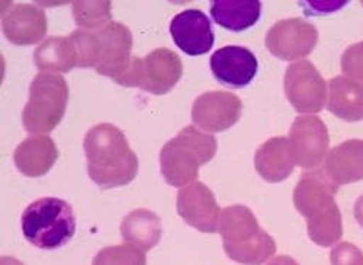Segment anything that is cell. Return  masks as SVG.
<instances>
[{
	"mask_svg": "<svg viewBox=\"0 0 363 265\" xmlns=\"http://www.w3.org/2000/svg\"><path fill=\"white\" fill-rule=\"evenodd\" d=\"M84 153L90 180L104 190L128 185L138 173V158L125 134L113 124L102 123L84 136Z\"/></svg>",
	"mask_w": 363,
	"mask_h": 265,
	"instance_id": "1",
	"label": "cell"
},
{
	"mask_svg": "<svg viewBox=\"0 0 363 265\" xmlns=\"http://www.w3.org/2000/svg\"><path fill=\"white\" fill-rule=\"evenodd\" d=\"M337 188L323 171H311L301 175L294 191L295 207L307 219L310 239L323 248L339 244L343 237Z\"/></svg>",
	"mask_w": 363,
	"mask_h": 265,
	"instance_id": "2",
	"label": "cell"
},
{
	"mask_svg": "<svg viewBox=\"0 0 363 265\" xmlns=\"http://www.w3.org/2000/svg\"><path fill=\"white\" fill-rule=\"evenodd\" d=\"M220 234L227 255L243 265H262L275 255L277 244L246 205H230L221 213Z\"/></svg>",
	"mask_w": 363,
	"mask_h": 265,
	"instance_id": "3",
	"label": "cell"
},
{
	"mask_svg": "<svg viewBox=\"0 0 363 265\" xmlns=\"http://www.w3.org/2000/svg\"><path fill=\"white\" fill-rule=\"evenodd\" d=\"M217 140L189 126L167 141L160 152V169L172 187H185L198 178L199 168L217 153Z\"/></svg>",
	"mask_w": 363,
	"mask_h": 265,
	"instance_id": "4",
	"label": "cell"
},
{
	"mask_svg": "<svg viewBox=\"0 0 363 265\" xmlns=\"http://www.w3.org/2000/svg\"><path fill=\"white\" fill-rule=\"evenodd\" d=\"M23 238L40 249H57L69 244L76 232L72 205L55 197L31 202L21 217Z\"/></svg>",
	"mask_w": 363,
	"mask_h": 265,
	"instance_id": "5",
	"label": "cell"
},
{
	"mask_svg": "<svg viewBox=\"0 0 363 265\" xmlns=\"http://www.w3.org/2000/svg\"><path fill=\"white\" fill-rule=\"evenodd\" d=\"M67 102L69 86L63 76L55 73L37 75L22 111L23 129L35 136L51 133L62 123Z\"/></svg>",
	"mask_w": 363,
	"mask_h": 265,
	"instance_id": "6",
	"label": "cell"
},
{
	"mask_svg": "<svg viewBox=\"0 0 363 265\" xmlns=\"http://www.w3.org/2000/svg\"><path fill=\"white\" fill-rule=\"evenodd\" d=\"M184 75L180 57L170 48H157L144 58L134 57L130 69L116 83L123 86L140 87L153 95L170 92Z\"/></svg>",
	"mask_w": 363,
	"mask_h": 265,
	"instance_id": "7",
	"label": "cell"
},
{
	"mask_svg": "<svg viewBox=\"0 0 363 265\" xmlns=\"http://www.w3.org/2000/svg\"><path fill=\"white\" fill-rule=\"evenodd\" d=\"M284 86L289 104L301 114H317L327 104V83L308 60L286 69Z\"/></svg>",
	"mask_w": 363,
	"mask_h": 265,
	"instance_id": "8",
	"label": "cell"
},
{
	"mask_svg": "<svg viewBox=\"0 0 363 265\" xmlns=\"http://www.w3.org/2000/svg\"><path fill=\"white\" fill-rule=\"evenodd\" d=\"M318 41L317 28L301 18L277 22L266 36V47L281 60H299L311 54Z\"/></svg>",
	"mask_w": 363,
	"mask_h": 265,
	"instance_id": "9",
	"label": "cell"
},
{
	"mask_svg": "<svg viewBox=\"0 0 363 265\" xmlns=\"http://www.w3.org/2000/svg\"><path fill=\"white\" fill-rule=\"evenodd\" d=\"M99 37V60L96 73L109 76L115 82L131 66L133 34L130 28L121 22H111L96 33Z\"/></svg>",
	"mask_w": 363,
	"mask_h": 265,
	"instance_id": "10",
	"label": "cell"
},
{
	"mask_svg": "<svg viewBox=\"0 0 363 265\" xmlns=\"http://www.w3.org/2000/svg\"><path fill=\"white\" fill-rule=\"evenodd\" d=\"M176 209L179 216L194 229L203 233H216L220 227V205L205 184L194 183L177 194Z\"/></svg>",
	"mask_w": 363,
	"mask_h": 265,
	"instance_id": "11",
	"label": "cell"
},
{
	"mask_svg": "<svg viewBox=\"0 0 363 265\" xmlns=\"http://www.w3.org/2000/svg\"><path fill=\"white\" fill-rule=\"evenodd\" d=\"M289 141L296 165L311 169L320 165L328 151V130L315 115H302L294 121Z\"/></svg>",
	"mask_w": 363,
	"mask_h": 265,
	"instance_id": "12",
	"label": "cell"
},
{
	"mask_svg": "<svg viewBox=\"0 0 363 265\" xmlns=\"http://www.w3.org/2000/svg\"><path fill=\"white\" fill-rule=\"evenodd\" d=\"M243 104L230 92L216 91L198 97L192 105V121L201 130L221 133L233 127L241 117Z\"/></svg>",
	"mask_w": 363,
	"mask_h": 265,
	"instance_id": "13",
	"label": "cell"
},
{
	"mask_svg": "<svg viewBox=\"0 0 363 265\" xmlns=\"http://www.w3.org/2000/svg\"><path fill=\"white\" fill-rule=\"evenodd\" d=\"M170 34L174 44L192 57L209 53L216 41L213 23L199 9L177 13L170 22Z\"/></svg>",
	"mask_w": 363,
	"mask_h": 265,
	"instance_id": "14",
	"label": "cell"
},
{
	"mask_svg": "<svg viewBox=\"0 0 363 265\" xmlns=\"http://www.w3.org/2000/svg\"><path fill=\"white\" fill-rule=\"evenodd\" d=\"M2 11L5 37L15 45L38 44L47 34L48 22L43 9L31 4H8ZM4 6V5H2Z\"/></svg>",
	"mask_w": 363,
	"mask_h": 265,
	"instance_id": "15",
	"label": "cell"
},
{
	"mask_svg": "<svg viewBox=\"0 0 363 265\" xmlns=\"http://www.w3.org/2000/svg\"><path fill=\"white\" fill-rule=\"evenodd\" d=\"M209 66L220 83L231 87L247 86L259 70L256 55L249 48L240 45H227L217 50L209 58Z\"/></svg>",
	"mask_w": 363,
	"mask_h": 265,
	"instance_id": "16",
	"label": "cell"
},
{
	"mask_svg": "<svg viewBox=\"0 0 363 265\" xmlns=\"http://www.w3.org/2000/svg\"><path fill=\"white\" fill-rule=\"evenodd\" d=\"M295 165L291 141L285 137L269 139L255 155L256 171L264 181L272 184L288 180Z\"/></svg>",
	"mask_w": 363,
	"mask_h": 265,
	"instance_id": "17",
	"label": "cell"
},
{
	"mask_svg": "<svg viewBox=\"0 0 363 265\" xmlns=\"http://www.w3.org/2000/svg\"><path fill=\"white\" fill-rule=\"evenodd\" d=\"M324 173L337 187L363 180V140H347L331 149L324 162Z\"/></svg>",
	"mask_w": 363,
	"mask_h": 265,
	"instance_id": "18",
	"label": "cell"
},
{
	"mask_svg": "<svg viewBox=\"0 0 363 265\" xmlns=\"http://www.w3.org/2000/svg\"><path fill=\"white\" fill-rule=\"evenodd\" d=\"M58 159L57 146L48 136H31L25 139L13 153L15 166L29 178L45 175Z\"/></svg>",
	"mask_w": 363,
	"mask_h": 265,
	"instance_id": "19",
	"label": "cell"
},
{
	"mask_svg": "<svg viewBox=\"0 0 363 265\" xmlns=\"http://www.w3.org/2000/svg\"><path fill=\"white\" fill-rule=\"evenodd\" d=\"M328 111L345 121L363 120V82L336 76L328 85Z\"/></svg>",
	"mask_w": 363,
	"mask_h": 265,
	"instance_id": "20",
	"label": "cell"
},
{
	"mask_svg": "<svg viewBox=\"0 0 363 265\" xmlns=\"http://www.w3.org/2000/svg\"><path fill=\"white\" fill-rule=\"evenodd\" d=\"M123 239L143 252L153 249L162 238V223L157 215L147 209L128 213L121 223Z\"/></svg>",
	"mask_w": 363,
	"mask_h": 265,
	"instance_id": "21",
	"label": "cell"
},
{
	"mask_svg": "<svg viewBox=\"0 0 363 265\" xmlns=\"http://www.w3.org/2000/svg\"><path fill=\"white\" fill-rule=\"evenodd\" d=\"M34 62L40 70L67 73L79 67V53L72 36L50 37L34 53Z\"/></svg>",
	"mask_w": 363,
	"mask_h": 265,
	"instance_id": "22",
	"label": "cell"
},
{
	"mask_svg": "<svg viewBox=\"0 0 363 265\" xmlns=\"http://www.w3.org/2000/svg\"><path fill=\"white\" fill-rule=\"evenodd\" d=\"M211 15L228 31L243 33L260 19L262 4L257 0H217L211 5Z\"/></svg>",
	"mask_w": 363,
	"mask_h": 265,
	"instance_id": "23",
	"label": "cell"
},
{
	"mask_svg": "<svg viewBox=\"0 0 363 265\" xmlns=\"http://www.w3.org/2000/svg\"><path fill=\"white\" fill-rule=\"evenodd\" d=\"M111 2H74L73 16L83 29H102L111 23Z\"/></svg>",
	"mask_w": 363,
	"mask_h": 265,
	"instance_id": "24",
	"label": "cell"
},
{
	"mask_svg": "<svg viewBox=\"0 0 363 265\" xmlns=\"http://www.w3.org/2000/svg\"><path fill=\"white\" fill-rule=\"evenodd\" d=\"M147 259L141 249L133 245H115L101 249L92 265H145Z\"/></svg>",
	"mask_w": 363,
	"mask_h": 265,
	"instance_id": "25",
	"label": "cell"
},
{
	"mask_svg": "<svg viewBox=\"0 0 363 265\" xmlns=\"http://www.w3.org/2000/svg\"><path fill=\"white\" fill-rule=\"evenodd\" d=\"M79 53V67H96L99 60V37L96 33L79 29L70 34Z\"/></svg>",
	"mask_w": 363,
	"mask_h": 265,
	"instance_id": "26",
	"label": "cell"
},
{
	"mask_svg": "<svg viewBox=\"0 0 363 265\" xmlns=\"http://www.w3.org/2000/svg\"><path fill=\"white\" fill-rule=\"evenodd\" d=\"M342 69L347 77L363 82V41L350 45L343 53Z\"/></svg>",
	"mask_w": 363,
	"mask_h": 265,
	"instance_id": "27",
	"label": "cell"
},
{
	"mask_svg": "<svg viewBox=\"0 0 363 265\" xmlns=\"http://www.w3.org/2000/svg\"><path fill=\"white\" fill-rule=\"evenodd\" d=\"M331 265H363V252L350 242H339L330 254Z\"/></svg>",
	"mask_w": 363,
	"mask_h": 265,
	"instance_id": "28",
	"label": "cell"
},
{
	"mask_svg": "<svg viewBox=\"0 0 363 265\" xmlns=\"http://www.w3.org/2000/svg\"><path fill=\"white\" fill-rule=\"evenodd\" d=\"M266 265H299V264L288 255H279V256L272 258Z\"/></svg>",
	"mask_w": 363,
	"mask_h": 265,
	"instance_id": "29",
	"label": "cell"
},
{
	"mask_svg": "<svg viewBox=\"0 0 363 265\" xmlns=\"http://www.w3.org/2000/svg\"><path fill=\"white\" fill-rule=\"evenodd\" d=\"M354 217H356L357 223L363 227V195L359 197L354 204Z\"/></svg>",
	"mask_w": 363,
	"mask_h": 265,
	"instance_id": "30",
	"label": "cell"
},
{
	"mask_svg": "<svg viewBox=\"0 0 363 265\" xmlns=\"http://www.w3.org/2000/svg\"><path fill=\"white\" fill-rule=\"evenodd\" d=\"M2 265H23V264L12 256H2Z\"/></svg>",
	"mask_w": 363,
	"mask_h": 265,
	"instance_id": "31",
	"label": "cell"
}]
</instances>
